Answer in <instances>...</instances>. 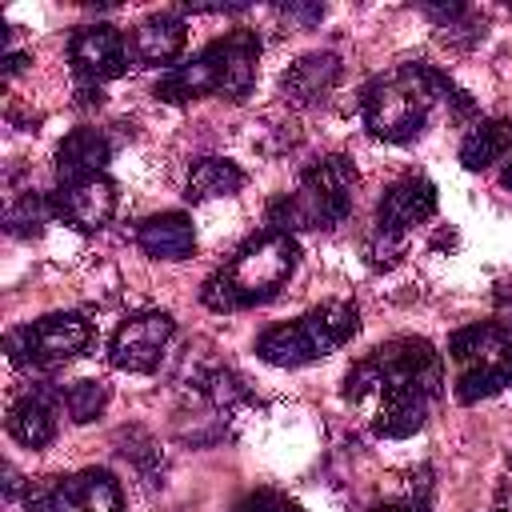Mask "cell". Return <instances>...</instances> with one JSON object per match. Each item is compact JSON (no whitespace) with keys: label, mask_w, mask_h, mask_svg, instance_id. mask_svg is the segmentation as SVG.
Returning a JSON list of instances; mask_svg holds the SVG:
<instances>
[{"label":"cell","mask_w":512,"mask_h":512,"mask_svg":"<svg viewBox=\"0 0 512 512\" xmlns=\"http://www.w3.org/2000/svg\"><path fill=\"white\" fill-rule=\"evenodd\" d=\"M432 100H452L460 116L472 112L468 92H460L444 72H436L428 64H404L388 76H376L360 92V112L376 140L408 144L412 136H420Z\"/></svg>","instance_id":"1"},{"label":"cell","mask_w":512,"mask_h":512,"mask_svg":"<svg viewBox=\"0 0 512 512\" xmlns=\"http://www.w3.org/2000/svg\"><path fill=\"white\" fill-rule=\"evenodd\" d=\"M296 264H300V244L288 232L268 228L204 280L200 300L212 312H240L252 304H268L288 284Z\"/></svg>","instance_id":"2"},{"label":"cell","mask_w":512,"mask_h":512,"mask_svg":"<svg viewBox=\"0 0 512 512\" xmlns=\"http://www.w3.org/2000/svg\"><path fill=\"white\" fill-rule=\"evenodd\" d=\"M256 60H260V36L248 28H236L220 40H212L204 52H196L188 64L168 68L152 96L164 104H184L200 96H224L240 104L256 84Z\"/></svg>","instance_id":"3"},{"label":"cell","mask_w":512,"mask_h":512,"mask_svg":"<svg viewBox=\"0 0 512 512\" xmlns=\"http://www.w3.org/2000/svg\"><path fill=\"white\" fill-rule=\"evenodd\" d=\"M352 188H356V164L348 156H324L316 160L296 192H284L268 204V224L276 232H300V228H336L352 212Z\"/></svg>","instance_id":"4"},{"label":"cell","mask_w":512,"mask_h":512,"mask_svg":"<svg viewBox=\"0 0 512 512\" xmlns=\"http://www.w3.org/2000/svg\"><path fill=\"white\" fill-rule=\"evenodd\" d=\"M360 328V312L352 300H324L320 308H308L292 324H276L256 340V356L276 368H300L312 360L332 356L340 344H348Z\"/></svg>","instance_id":"5"},{"label":"cell","mask_w":512,"mask_h":512,"mask_svg":"<svg viewBox=\"0 0 512 512\" xmlns=\"http://www.w3.org/2000/svg\"><path fill=\"white\" fill-rule=\"evenodd\" d=\"M388 384H412L428 396H440L444 364L440 352L420 336H400L380 348H372L364 360H356L344 376V400H364L368 392H380Z\"/></svg>","instance_id":"6"},{"label":"cell","mask_w":512,"mask_h":512,"mask_svg":"<svg viewBox=\"0 0 512 512\" xmlns=\"http://www.w3.org/2000/svg\"><path fill=\"white\" fill-rule=\"evenodd\" d=\"M448 356L460 368L456 372V388H452L460 404L488 400V396L504 392V384L512 380V336L496 320L468 324V328L452 332Z\"/></svg>","instance_id":"7"},{"label":"cell","mask_w":512,"mask_h":512,"mask_svg":"<svg viewBox=\"0 0 512 512\" xmlns=\"http://www.w3.org/2000/svg\"><path fill=\"white\" fill-rule=\"evenodd\" d=\"M92 340V324L80 316V312H48L24 328H12L4 336V348H8V360L12 364H40V368H52V364H64L72 356H80Z\"/></svg>","instance_id":"8"},{"label":"cell","mask_w":512,"mask_h":512,"mask_svg":"<svg viewBox=\"0 0 512 512\" xmlns=\"http://www.w3.org/2000/svg\"><path fill=\"white\" fill-rule=\"evenodd\" d=\"M68 60H72V72H76V80L84 88H100L104 80L124 76V68H128V40L112 24H84L68 40Z\"/></svg>","instance_id":"9"},{"label":"cell","mask_w":512,"mask_h":512,"mask_svg":"<svg viewBox=\"0 0 512 512\" xmlns=\"http://www.w3.org/2000/svg\"><path fill=\"white\" fill-rule=\"evenodd\" d=\"M176 324L168 312H136L128 316L116 332H112V344H108V360L112 368L120 372H152L172 340Z\"/></svg>","instance_id":"10"},{"label":"cell","mask_w":512,"mask_h":512,"mask_svg":"<svg viewBox=\"0 0 512 512\" xmlns=\"http://www.w3.org/2000/svg\"><path fill=\"white\" fill-rule=\"evenodd\" d=\"M52 216L72 224L76 232H100L116 212V184L108 176H88L60 184L52 196Z\"/></svg>","instance_id":"11"},{"label":"cell","mask_w":512,"mask_h":512,"mask_svg":"<svg viewBox=\"0 0 512 512\" xmlns=\"http://www.w3.org/2000/svg\"><path fill=\"white\" fill-rule=\"evenodd\" d=\"M436 212V184L428 176H404L396 180L380 204H376V232L404 236L412 224H424Z\"/></svg>","instance_id":"12"},{"label":"cell","mask_w":512,"mask_h":512,"mask_svg":"<svg viewBox=\"0 0 512 512\" xmlns=\"http://www.w3.org/2000/svg\"><path fill=\"white\" fill-rule=\"evenodd\" d=\"M56 392L48 384H32L24 388L12 404H8V436L20 440L24 448H48L56 440Z\"/></svg>","instance_id":"13"},{"label":"cell","mask_w":512,"mask_h":512,"mask_svg":"<svg viewBox=\"0 0 512 512\" xmlns=\"http://www.w3.org/2000/svg\"><path fill=\"white\" fill-rule=\"evenodd\" d=\"M52 512H124V496L108 468H84L72 476H56Z\"/></svg>","instance_id":"14"},{"label":"cell","mask_w":512,"mask_h":512,"mask_svg":"<svg viewBox=\"0 0 512 512\" xmlns=\"http://www.w3.org/2000/svg\"><path fill=\"white\" fill-rule=\"evenodd\" d=\"M184 40H188V28L176 12H152L132 28L128 56L140 68H160V64H172L184 52Z\"/></svg>","instance_id":"15"},{"label":"cell","mask_w":512,"mask_h":512,"mask_svg":"<svg viewBox=\"0 0 512 512\" xmlns=\"http://www.w3.org/2000/svg\"><path fill=\"white\" fill-rule=\"evenodd\" d=\"M340 72H344V64L336 52H308L280 76V92H284V100H292L300 108L324 104L332 96V88L340 84Z\"/></svg>","instance_id":"16"},{"label":"cell","mask_w":512,"mask_h":512,"mask_svg":"<svg viewBox=\"0 0 512 512\" xmlns=\"http://www.w3.org/2000/svg\"><path fill=\"white\" fill-rule=\"evenodd\" d=\"M380 396H384V404H380V412H376V420H372V432L376 436H388V440H404V436H412V432H420L424 428V420H428V392H420V388H412V384H388V388H380Z\"/></svg>","instance_id":"17"},{"label":"cell","mask_w":512,"mask_h":512,"mask_svg":"<svg viewBox=\"0 0 512 512\" xmlns=\"http://www.w3.org/2000/svg\"><path fill=\"white\" fill-rule=\"evenodd\" d=\"M112 160V144L104 132L96 128H76L60 140L56 148V176L60 184L72 180H88V176H104V164Z\"/></svg>","instance_id":"18"},{"label":"cell","mask_w":512,"mask_h":512,"mask_svg":"<svg viewBox=\"0 0 512 512\" xmlns=\"http://www.w3.org/2000/svg\"><path fill=\"white\" fill-rule=\"evenodd\" d=\"M140 248L152 256V260H188L192 248H196V232H192V220L184 212H156L140 224L136 232Z\"/></svg>","instance_id":"19"},{"label":"cell","mask_w":512,"mask_h":512,"mask_svg":"<svg viewBox=\"0 0 512 512\" xmlns=\"http://www.w3.org/2000/svg\"><path fill=\"white\" fill-rule=\"evenodd\" d=\"M512 148V120H480L468 128V136L460 140V164L468 172H484L492 168L504 152Z\"/></svg>","instance_id":"20"},{"label":"cell","mask_w":512,"mask_h":512,"mask_svg":"<svg viewBox=\"0 0 512 512\" xmlns=\"http://www.w3.org/2000/svg\"><path fill=\"white\" fill-rule=\"evenodd\" d=\"M244 188V172L224 160V156H200L188 172V200H216V196H236Z\"/></svg>","instance_id":"21"},{"label":"cell","mask_w":512,"mask_h":512,"mask_svg":"<svg viewBox=\"0 0 512 512\" xmlns=\"http://www.w3.org/2000/svg\"><path fill=\"white\" fill-rule=\"evenodd\" d=\"M48 216H52V200L48 196H36V192H24V196H16L4 208V228L12 236H20V240H32V236L44 232Z\"/></svg>","instance_id":"22"},{"label":"cell","mask_w":512,"mask_h":512,"mask_svg":"<svg viewBox=\"0 0 512 512\" xmlns=\"http://www.w3.org/2000/svg\"><path fill=\"white\" fill-rule=\"evenodd\" d=\"M104 404H108V384H104V380H76V384H68V392H64V408H68V416H72L76 424L96 420V416L104 412Z\"/></svg>","instance_id":"23"},{"label":"cell","mask_w":512,"mask_h":512,"mask_svg":"<svg viewBox=\"0 0 512 512\" xmlns=\"http://www.w3.org/2000/svg\"><path fill=\"white\" fill-rule=\"evenodd\" d=\"M200 388L208 392V400H212L216 408H232V404L248 400V384H244V376H236L232 368H212V372H204V376H200Z\"/></svg>","instance_id":"24"},{"label":"cell","mask_w":512,"mask_h":512,"mask_svg":"<svg viewBox=\"0 0 512 512\" xmlns=\"http://www.w3.org/2000/svg\"><path fill=\"white\" fill-rule=\"evenodd\" d=\"M236 512H300V504L280 496V492H272V488H260V492H248L236 504Z\"/></svg>","instance_id":"25"},{"label":"cell","mask_w":512,"mask_h":512,"mask_svg":"<svg viewBox=\"0 0 512 512\" xmlns=\"http://www.w3.org/2000/svg\"><path fill=\"white\" fill-rule=\"evenodd\" d=\"M52 504H56V476L28 480V488H24V508H28V512H52Z\"/></svg>","instance_id":"26"},{"label":"cell","mask_w":512,"mask_h":512,"mask_svg":"<svg viewBox=\"0 0 512 512\" xmlns=\"http://www.w3.org/2000/svg\"><path fill=\"white\" fill-rule=\"evenodd\" d=\"M276 12L288 16V20H300V24H320L324 20V4H280Z\"/></svg>","instance_id":"27"},{"label":"cell","mask_w":512,"mask_h":512,"mask_svg":"<svg viewBox=\"0 0 512 512\" xmlns=\"http://www.w3.org/2000/svg\"><path fill=\"white\" fill-rule=\"evenodd\" d=\"M368 512H428L420 500H388V504H376Z\"/></svg>","instance_id":"28"},{"label":"cell","mask_w":512,"mask_h":512,"mask_svg":"<svg viewBox=\"0 0 512 512\" xmlns=\"http://www.w3.org/2000/svg\"><path fill=\"white\" fill-rule=\"evenodd\" d=\"M24 64H28V52H12V48H8V52H4V80H12Z\"/></svg>","instance_id":"29"},{"label":"cell","mask_w":512,"mask_h":512,"mask_svg":"<svg viewBox=\"0 0 512 512\" xmlns=\"http://www.w3.org/2000/svg\"><path fill=\"white\" fill-rule=\"evenodd\" d=\"M4 492H8V496H16V492H20V476H16V468H12V464H4Z\"/></svg>","instance_id":"30"},{"label":"cell","mask_w":512,"mask_h":512,"mask_svg":"<svg viewBox=\"0 0 512 512\" xmlns=\"http://www.w3.org/2000/svg\"><path fill=\"white\" fill-rule=\"evenodd\" d=\"M500 184H504V188H512V160L504 164V172H500Z\"/></svg>","instance_id":"31"}]
</instances>
